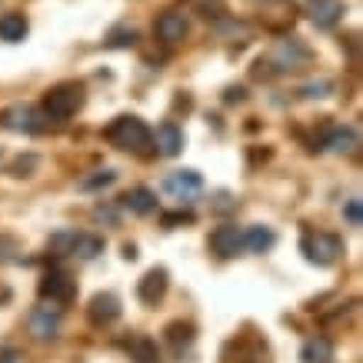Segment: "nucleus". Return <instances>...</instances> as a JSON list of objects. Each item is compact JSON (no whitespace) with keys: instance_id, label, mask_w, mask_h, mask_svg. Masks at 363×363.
I'll list each match as a JSON object with an SVG mask.
<instances>
[{"instance_id":"f257e3e1","label":"nucleus","mask_w":363,"mask_h":363,"mask_svg":"<svg viewBox=\"0 0 363 363\" xmlns=\"http://www.w3.org/2000/svg\"><path fill=\"white\" fill-rule=\"evenodd\" d=\"M104 140L117 147V150H127V154H143L147 147H150V127L140 121V117H133V113H121L117 121L104 130Z\"/></svg>"},{"instance_id":"f03ea898","label":"nucleus","mask_w":363,"mask_h":363,"mask_svg":"<svg viewBox=\"0 0 363 363\" xmlns=\"http://www.w3.org/2000/svg\"><path fill=\"white\" fill-rule=\"evenodd\" d=\"M84 107V84L77 80H64L44 94V117L47 121H70L74 113Z\"/></svg>"},{"instance_id":"7ed1b4c3","label":"nucleus","mask_w":363,"mask_h":363,"mask_svg":"<svg viewBox=\"0 0 363 363\" xmlns=\"http://www.w3.org/2000/svg\"><path fill=\"white\" fill-rule=\"evenodd\" d=\"M300 250L307 257V264L313 267H333L343 253V240L337 233H303Z\"/></svg>"},{"instance_id":"20e7f679","label":"nucleus","mask_w":363,"mask_h":363,"mask_svg":"<svg viewBox=\"0 0 363 363\" xmlns=\"http://www.w3.org/2000/svg\"><path fill=\"white\" fill-rule=\"evenodd\" d=\"M37 294H40V300H50V303L67 307V303L77 300V280L67 274V270H47L40 277V284H37Z\"/></svg>"},{"instance_id":"39448f33","label":"nucleus","mask_w":363,"mask_h":363,"mask_svg":"<svg viewBox=\"0 0 363 363\" xmlns=\"http://www.w3.org/2000/svg\"><path fill=\"white\" fill-rule=\"evenodd\" d=\"M167 290H170L167 267H150V270L137 280V300H140L143 307H157V303L167 297Z\"/></svg>"},{"instance_id":"423d86ee","label":"nucleus","mask_w":363,"mask_h":363,"mask_svg":"<svg viewBox=\"0 0 363 363\" xmlns=\"http://www.w3.org/2000/svg\"><path fill=\"white\" fill-rule=\"evenodd\" d=\"M121 313H123V307H121V297L117 294H111V290H104V294H94L90 297V303H87V320L94 323V327H111V323H117L121 320Z\"/></svg>"},{"instance_id":"0eeeda50","label":"nucleus","mask_w":363,"mask_h":363,"mask_svg":"<svg viewBox=\"0 0 363 363\" xmlns=\"http://www.w3.org/2000/svg\"><path fill=\"white\" fill-rule=\"evenodd\" d=\"M187 33H190V23L184 13H177V11H167L157 17L154 23V37L160 40V44H184L187 40Z\"/></svg>"},{"instance_id":"6e6552de","label":"nucleus","mask_w":363,"mask_h":363,"mask_svg":"<svg viewBox=\"0 0 363 363\" xmlns=\"http://www.w3.org/2000/svg\"><path fill=\"white\" fill-rule=\"evenodd\" d=\"M27 327L37 340H54L57 333H60V310L50 307V303H40V307H33L30 320H27Z\"/></svg>"},{"instance_id":"1a4fd4ad","label":"nucleus","mask_w":363,"mask_h":363,"mask_svg":"<svg viewBox=\"0 0 363 363\" xmlns=\"http://www.w3.org/2000/svg\"><path fill=\"white\" fill-rule=\"evenodd\" d=\"M210 250L217 253V257H223V260L237 257L243 250V230L237 223H220L217 230L210 233Z\"/></svg>"},{"instance_id":"9d476101","label":"nucleus","mask_w":363,"mask_h":363,"mask_svg":"<svg viewBox=\"0 0 363 363\" xmlns=\"http://www.w3.org/2000/svg\"><path fill=\"white\" fill-rule=\"evenodd\" d=\"M164 190L177 200H194L203 190V177L197 170H174V174L164 180Z\"/></svg>"},{"instance_id":"9b49d317","label":"nucleus","mask_w":363,"mask_h":363,"mask_svg":"<svg viewBox=\"0 0 363 363\" xmlns=\"http://www.w3.org/2000/svg\"><path fill=\"white\" fill-rule=\"evenodd\" d=\"M270 64H277V70H300L303 64H310V50L300 44L297 37L294 40H280Z\"/></svg>"},{"instance_id":"f8f14e48","label":"nucleus","mask_w":363,"mask_h":363,"mask_svg":"<svg viewBox=\"0 0 363 363\" xmlns=\"http://www.w3.org/2000/svg\"><path fill=\"white\" fill-rule=\"evenodd\" d=\"M0 123H4L7 130H17V133H40L44 130L40 113L33 111V107H11V111H4Z\"/></svg>"},{"instance_id":"ddd939ff","label":"nucleus","mask_w":363,"mask_h":363,"mask_svg":"<svg viewBox=\"0 0 363 363\" xmlns=\"http://www.w3.org/2000/svg\"><path fill=\"white\" fill-rule=\"evenodd\" d=\"M310 21L317 23L320 30H330V27H337V23L343 21V0H310Z\"/></svg>"},{"instance_id":"4468645a","label":"nucleus","mask_w":363,"mask_h":363,"mask_svg":"<svg viewBox=\"0 0 363 363\" xmlns=\"http://www.w3.org/2000/svg\"><path fill=\"white\" fill-rule=\"evenodd\" d=\"M150 140L157 143V154L160 157H180V150H184V130L174 121L160 123L157 133H150Z\"/></svg>"},{"instance_id":"2eb2a0df","label":"nucleus","mask_w":363,"mask_h":363,"mask_svg":"<svg viewBox=\"0 0 363 363\" xmlns=\"http://www.w3.org/2000/svg\"><path fill=\"white\" fill-rule=\"evenodd\" d=\"M164 340L174 353H184L190 343L197 340V327H194L190 320H174V323H167L164 327Z\"/></svg>"},{"instance_id":"dca6fc26","label":"nucleus","mask_w":363,"mask_h":363,"mask_svg":"<svg viewBox=\"0 0 363 363\" xmlns=\"http://www.w3.org/2000/svg\"><path fill=\"white\" fill-rule=\"evenodd\" d=\"M67 253L77 257V260H94V257L104 253V237H97V233H70Z\"/></svg>"},{"instance_id":"f3484780","label":"nucleus","mask_w":363,"mask_h":363,"mask_svg":"<svg viewBox=\"0 0 363 363\" xmlns=\"http://www.w3.org/2000/svg\"><path fill=\"white\" fill-rule=\"evenodd\" d=\"M27 33H30V23H27L23 13L11 11L0 17V40H4V44H21Z\"/></svg>"},{"instance_id":"a211bd4d","label":"nucleus","mask_w":363,"mask_h":363,"mask_svg":"<svg viewBox=\"0 0 363 363\" xmlns=\"http://www.w3.org/2000/svg\"><path fill=\"white\" fill-rule=\"evenodd\" d=\"M123 207L130 213H137V217H147V213L157 210V194L150 187H133L123 194Z\"/></svg>"},{"instance_id":"6ab92c4d","label":"nucleus","mask_w":363,"mask_h":363,"mask_svg":"<svg viewBox=\"0 0 363 363\" xmlns=\"http://www.w3.org/2000/svg\"><path fill=\"white\" fill-rule=\"evenodd\" d=\"M357 143H360V137H357L353 127H330V133L323 137V147L333 150V154H353Z\"/></svg>"},{"instance_id":"aec40b11","label":"nucleus","mask_w":363,"mask_h":363,"mask_svg":"<svg viewBox=\"0 0 363 363\" xmlns=\"http://www.w3.org/2000/svg\"><path fill=\"white\" fill-rule=\"evenodd\" d=\"M300 360L303 363H333V343L327 337H310L300 347Z\"/></svg>"},{"instance_id":"412c9836","label":"nucleus","mask_w":363,"mask_h":363,"mask_svg":"<svg viewBox=\"0 0 363 363\" xmlns=\"http://www.w3.org/2000/svg\"><path fill=\"white\" fill-rule=\"evenodd\" d=\"M274 243H277V233L270 230V227H264V223H257V227H247V230H243V247H247L250 253H267Z\"/></svg>"},{"instance_id":"4be33fe9","label":"nucleus","mask_w":363,"mask_h":363,"mask_svg":"<svg viewBox=\"0 0 363 363\" xmlns=\"http://www.w3.org/2000/svg\"><path fill=\"white\" fill-rule=\"evenodd\" d=\"M194 220H197V217H194V210H170V213H160V227H167V230L190 227Z\"/></svg>"},{"instance_id":"5701e85b","label":"nucleus","mask_w":363,"mask_h":363,"mask_svg":"<svg viewBox=\"0 0 363 363\" xmlns=\"http://www.w3.org/2000/svg\"><path fill=\"white\" fill-rule=\"evenodd\" d=\"M37 164H40V160H37V154H21L11 164V177H33Z\"/></svg>"},{"instance_id":"b1692460","label":"nucleus","mask_w":363,"mask_h":363,"mask_svg":"<svg viewBox=\"0 0 363 363\" xmlns=\"http://www.w3.org/2000/svg\"><path fill=\"white\" fill-rule=\"evenodd\" d=\"M137 44V30L133 27H117L107 33V47H133Z\"/></svg>"},{"instance_id":"393cba45","label":"nucleus","mask_w":363,"mask_h":363,"mask_svg":"<svg viewBox=\"0 0 363 363\" xmlns=\"http://www.w3.org/2000/svg\"><path fill=\"white\" fill-rule=\"evenodd\" d=\"M113 180H117V174H113V170H97L94 177H87V180H80V190H100V187H111Z\"/></svg>"},{"instance_id":"a878e982","label":"nucleus","mask_w":363,"mask_h":363,"mask_svg":"<svg viewBox=\"0 0 363 363\" xmlns=\"http://www.w3.org/2000/svg\"><path fill=\"white\" fill-rule=\"evenodd\" d=\"M133 357H137V363H154L157 360V343L154 340H133Z\"/></svg>"},{"instance_id":"bb28decb","label":"nucleus","mask_w":363,"mask_h":363,"mask_svg":"<svg viewBox=\"0 0 363 363\" xmlns=\"http://www.w3.org/2000/svg\"><path fill=\"white\" fill-rule=\"evenodd\" d=\"M190 4H194V11L200 13V17H220L223 13V0H190Z\"/></svg>"},{"instance_id":"cd10ccee","label":"nucleus","mask_w":363,"mask_h":363,"mask_svg":"<svg viewBox=\"0 0 363 363\" xmlns=\"http://www.w3.org/2000/svg\"><path fill=\"white\" fill-rule=\"evenodd\" d=\"M300 94H303V97H330L333 94V80H313V84H307V87L300 90Z\"/></svg>"},{"instance_id":"c85d7f7f","label":"nucleus","mask_w":363,"mask_h":363,"mask_svg":"<svg viewBox=\"0 0 363 363\" xmlns=\"http://www.w3.org/2000/svg\"><path fill=\"white\" fill-rule=\"evenodd\" d=\"M343 220H347V227H360V223H363L360 200H347V203H343Z\"/></svg>"},{"instance_id":"c756f323","label":"nucleus","mask_w":363,"mask_h":363,"mask_svg":"<svg viewBox=\"0 0 363 363\" xmlns=\"http://www.w3.org/2000/svg\"><path fill=\"white\" fill-rule=\"evenodd\" d=\"M243 100H247L243 87H227V94H223V104H243Z\"/></svg>"},{"instance_id":"7c9ffc66","label":"nucleus","mask_w":363,"mask_h":363,"mask_svg":"<svg viewBox=\"0 0 363 363\" xmlns=\"http://www.w3.org/2000/svg\"><path fill=\"white\" fill-rule=\"evenodd\" d=\"M21 360V350H17V347H4V350H0V363H17Z\"/></svg>"},{"instance_id":"2f4dec72","label":"nucleus","mask_w":363,"mask_h":363,"mask_svg":"<svg viewBox=\"0 0 363 363\" xmlns=\"http://www.w3.org/2000/svg\"><path fill=\"white\" fill-rule=\"evenodd\" d=\"M123 260H137V247L133 243H123Z\"/></svg>"}]
</instances>
